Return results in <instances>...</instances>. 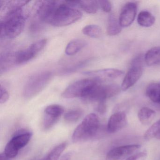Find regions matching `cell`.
I'll return each mask as SVG.
<instances>
[{"label":"cell","mask_w":160,"mask_h":160,"mask_svg":"<svg viewBox=\"0 0 160 160\" xmlns=\"http://www.w3.org/2000/svg\"><path fill=\"white\" fill-rule=\"evenodd\" d=\"M84 35L93 38H99L102 36V30L97 25H91L86 26L82 30Z\"/></svg>","instance_id":"obj_24"},{"label":"cell","mask_w":160,"mask_h":160,"mask_svg":"<svg viewBox=\"0 0 160 160\" xmlns=\"http://www.w3.org/2000/svg\"><path fill=\"white\" fill-rule=\"evenodd\" d=\"M160 133V119L153 123L145 132L144 138L149 140L156 137Z\"/></svg>","instance_id":"obj_25"},{"label":"cell","mask_w":160,"mask_h":160,"mask_svg":"<svg viewBox=\"0 0 160 160\" xmlns=\"http://www.w3.org/2000/svg\"><path fill=\"white\" fill-rule=\"evenodd\" d=\"M89 60H86L80 62L71 67H68L63 70L62 72V74H69L72 73L74 72H76L78 70L81 68H83L84 66H86L88 63Z\"/></svg>","instance_id":"obj_27"},{"label":"cell","mask_w":160,"mask_h":160,"mask_svg":"<svg viewBox=\"0 0 160 160\" xmlns=\"http://www.w3.org/2000/svg\"><path fill=\"white\" fill-rule=\"evenodd\" d=\"M139 145H125L110 150L106 155V160H125L140 149Z\"/></svg>","instance_id":"obj_10"},{"label":"cell","mask_w":160,"mask_h":160,"mask_svg":"<svg viewBox=\"0 0 160 160\" xmlns=\"http://www.w3.org/2000/svg\"><path fill=\"white\" fill-rule=\"evenodd\" d=\"M3 15L1 19V37L10 39L16 38L25 28L28 15L22 8L6 13Z\"/></svg>","instance_id":"obj_1"},{"label":"cell","mask_w":160,"mask_h":160,"mask_svg":"<svg viewBox=\"0 0 160 160\" xmlns=\"http://www.w3.org/2000/svg\"><path fill=\"white\" fill-rule=\"evenodd\" d=\"M97 110L101 114H104L106 110V102H99L97 106Z\"/></svg>","instance_id":"obj_31"},{"label":"cell","mask_w":160,"mask_h":160,"mask_svg":"<svg viewBox=\"0 0 160 160\" xmlns=\"http://www.w3.org/2000/svg\"><path fill=\"white\" fill-rule=\"evenodd\" d=\"M11 158L8 157L4 152L0 154V160H11Z\"/></svg>","instance_id":"obj_33"},{"label":"cell","mask_w":160,"mask_h":160,"mask_svg":"<svg viewBox=\"0 0 160 160\" xmlns=\"http://www.w3.org/2000/svg\"><path fill=\"white\" fill-rule=\"evenodd\" d=\"M99 6L102 8L103 12L106 13H109L112 10V4L109 1L107 0H102L98 1Z\"/></svg>","instance_id":"obj_30"},{"label":"cell","mask_w":160,"mask_h":160,"mask_svg":"<svg viewBox=\"0 0 160 160\" xmlns=\"http://www.w3.org/2000/svg\"><path fill=\"white\" fill-rule=\"evenodd\" d=\"M146 94L151 101L160 104V83L150 84L146 89Z\"/></svg>","instance_id":"obj_18"},{"label":"cell","mask_w":160,"mask_h":160,"mask_svg":"<svg viewBox=\"0 0 160 160\" xmlns=\"http://www.w3.org/2000/svg\"><path fill=\"white\" fill-rule=\"evenodd\" d=\"M100 83L94 78L80 79L68 86L62 92V96L65 99L80 97L83 98L88 91L95 84Z\"/></svg>","instance_id":"obj_6"},{"label":"cell","mask_w":160,"mask_h":160,"mask_svg":"<svg viewBox=\"0 0 160 160\" xmlns=\"http://www.w3.org/2000/svg\"><path fill=\"white\" fill-rule=\"evenodd\" d=\"M77 6L88 14H95L99 9L98 1H76Z\"/></svg>","instance_id":"obj_20"},{"label":"cell","mask_w":160,"mask_h":160,"mask_svg":"<svg viewBox=\"0 0 160 160\" xmlns=\"http://www.w3.org/2000/svg\"><path fill=\"white\" fill-rule=\"evenodd\" d=\"M83 112L80 109L71 110L64 115V118L68 122H74L77 121L82 117Z\"/></svg>","instance_id":"obj_26"},{"label":"cell","mask_w":160,"mask_h":160,"mask_svg":"<svg viewBox=\"0 0 160 160\" xmlns=\"http://www.w3.org/2000/svg\"><path fill=\"white\" fill-rule=\"evenodd\" d=\"M66 142H62L53 148L48 154L41 160H58L67 147Z\"/></svg>","instance_id":"obj_22"},{"label":"cell","mask_w":160,"mask_h":160,"mask_svg":"<svg viewBox=\"0 0 160 160\" xmlns=\"http://www.w3.org/2000/svg\"><path fill=\"white\" fill-rule=\"evenodd\" d=\"M52 77L53 73L48 71L38 73L31 77L24 87V97L29 99L36 96L46 87Z\"/></svg>","instance_id":"obj_4"},{"label":"cell","mask_w":160,"mask_h":160,"mask_svg":"<svg viewBox=\"0 0 160 160\" xmlns=\"http://www.w3.org/2000/svg\"><path fill=\"white\" fill-rule=\"evenodd\" d=\"M82 17V13L68 2L59 1L48 24L56 27L69 26L79 20Z\"/></svg>","instance_id":"obj_2"},{"label":"cell","mask_w":160,"mask_h":160,"mask_svg":"<svg viewBox=\"0 0 160 160\" xmlns=\"http://www.w3.org/2000/svg\"><path fill=\"white\" fill-rule=\"evenodd\" d=\"M45 115L54 118L59 119L64 112L63 107L60 105L52 104L47 107L45 109Z\"/></svg>","instance_id":"obj_23"},{"label":"cell","mask_w":160,"mask_h":160,"mask_svg":"<svg viewBox=\"0 0 160 160\" xmlns=\"http://www.w3.org/2000/svg\"><path fill=\"white\" fill-rule=\"evenodd\" d=\"M100 127L98 116L91 113L85 117L73 133L72 140L74 143L88 140L95 136Z\"/></svg>","instance_id":"obj_3"},{"label":"cell","mask_w":160,"mask_h":160,"mask_svg":"<svg viewBox=\"0 0 160 160\" xmlns=\"http://www.w3.org/2000/svg\"><path fill=\"white\" fill-rule=\"evenodd\" d=\"M87 45V42L81 39H76L70 42L67 44L65 52L68 56H72L78 53Z\"/></svg>","instance_id":"obj_16"},{"label":"cell","mask_w":160,"mask_h":160,"mask_svg":"<svg viewBox=\"0 0 160 160\" xmlns=\"http://www.w3.org/2000/svg\"><path fill=\"white\" fill-rule=\"evenodd\" d=\"M148 154L146 152H140L132 154L125 160H146Z\"/></svg>","instance_id":"obj_29"},{"label":"cell","mask_w":160,"mask_h":160,"mask_svg":"<svg viewBox=\"0 0 160 160\" xmlns=\"http://www.w3.org/2000/svg\"><path fill=\"white\" fill-rule=\"evenodd\" d=\"M123 73L124 72L121 70L112 68L88 71L83 73V74L91 77L100 82L113 80L121 76Z\"/></svg>","instance_id":"obj_11"},{"label":"cell","mask_w":160,"mask_h":160,"mask_svg":"<svg viewBox=\"0 0 160 160\" xmlns=\"http://www.w3.org/2000/svg\"><path fill=\"white\" fill-rule=\"evenodd\" d=\"M47 43V39H42L33 43L28 48L17 52L16 62L17 65L26 63L32 59L45 47Z\"/></svg>","instance_id":"obj_9"},{"label":"cell","mask_w":160,"mask_h":160,"mask_svg":"<svg viewBox=\"0 0 160 160\" xmlns=\"http://www.w3.org/2000/svg\"><path fill=\"white\" fill-rule=\"evenodd\" d=\"M122 31V27L119 20L114 15L111 14L108 17L107 32L110 36H115L119 34Z\"/></svg>","instance_id":"obj_19"},{"label":"cell","mask_w":160,"mask_h":160,"mask_svg":"<svg viewBox=\"0 0 160 160\" xmlns=\"http://www.w3.org/2000/svg\"><path fill=\"white\" fill-rule=\"evenodd\" d=\"M156 116L154 110L147 107L142 108L138 114V120L144 125H148L151 123Z\"/></svg>","instance_id":"obj_17"},{"label":"cell","mask_w":160,"mask_h":160,"mask_svg":"<svg viewBox=\"0 0 160 160\" xmlns=\"http://www.w3.org/2000/svg\"><path fill=\"white\" fill-rule=\"evenodd\" d=\"M120 88L116 84L102 85L100 83L93 85L82 98L86 102H106L108 98L118 94Z\"/></svg>","instance_id":"obj_5"},{"label":"cell","mask_w":160,"mask_h":160,"mask_svg":"<svg viewBox=\"0 0 160 160\" xmlns=\"http://www.w3.org/2000/svg\"><path fill=\"white\" fill-rule=\"evenodd\" d=\"M137 21L140 26L148 28L154 24L155 19V18L149 12L142 11L138 16Z\"/></svg>","instance_id":"obj_21"},{"label":"cell","mask_w":160,"mask_h":160,"mask_svg":"<svg viewBox=\"0 0 160 160\" xmlns=\"http://www.w3.org/2000/svg\"><path fill=\"white\" fill-rule=\"evenodd\" d=\"M72 154L71 152H67L62 155L60 158L59 160H70L72 157Z\"/></svg>","instance_id":"obj_32"},{"label":"cell","mask_w":160,"mask_h":160,"mask_svg":"<svg viewBox=\"0 0 160 160\" xmlns=\"http://www.w3.org/2000/svg\"><path fill=\"white\" fill-rule=\"evenodd\" d=\"M9 92L5 88V87L1 85L0 88V102L1 103H4L9 100Z\"/></svg>","instance_id":"obj_28"},{"label":"cell","mask_w":160,"mask_h":160,"mask_svg":"<svg viewBox=\"0 0 160 160\" xmlns=\"http://www.w3.org/2000/svg\"><path fill=\"white\" fill-rule=\"evenodd\" d=\"M16 65H17L16 53H8L1 56V73L7 72Z\"/></svg>","instance_id":"obj_14"},{"label":"cell","mask_w":160,"mask_h":160,"mask_svg":"<svg viewBox=\"0 0 160 160\" xmlns=\"http://www.w3.org/2000/svg\"><path fill=\"white\" fill-rule=\"evenodd\" d=\"M128 123L127 116L124 112H117L112 115L108 121V132L114 133L125 128Z\"/></svg>","instance_id":"obj_13"},{"label":"cell","mask_w":160,"mask_h":160,"mask_svg":"<svg viewBox=\"0 0 160 160\" xmlns=\"http://www.w3.org/2000/svg\"><path fill=\"white\" fill-rule=\"evenodd\" d=\"M137 5L133 2L125 4L120 14L119 22L122 28L129 27L133 22L136 16Z\"/></svg>","instance_id":"obj_12"},{"label":"cell","mask_w":160,"mask_h":160,"mask_svg":"<svg viewBox=\"0 0 160 160\" xmlns=\"http://www.w3.org/2000/svg\"><path fill=\"white\" fill-rule=\"evenodd\" d=\"M144 61L148 66L160 64V47L152 48L144 56Z\"/></svg>","instance_id":"obj_15"},{"label":"cell","mask_w":160,"mask_h":160,"mask_svg":"<svg viewBox=\"0 0 160 160\" xmlns=\"http://www.w3.org/2000/svg\"><path fill=\"white\" fill-rule=\"evenodd\" d=\"M156 138L158 139H159V140H160V133L159 134L157 135V136H156Z\"/></svg>","instance_id":"obj_34"},{"label":"cell","mask_w":160,"mask_h":160,"mask_svg":"<svg viewBox=\"0 0 160 160\" xmlns=\"http://www.w3.org/2000/svg\"><path fill=\"white\" fill-rule=\"evenodd\" d=\"M143 59L138 57L133 61L122 83L121 89L126 91L132 87L141 77L143 73Z\"/></svg>","instance_id":"obj_8"},{"label":"cell","mask_w":160,"mask_h":160,"mask_svg":"<svg viewBox=\"0 0 160 160\" xmlns=\"http://www.w3.org/2000/svg\"><path fill=\"white\" fill-rule=\"evenodd\" d=\"M32 136V133L31 132H20L7 143L4 153L11 159L14 158L17 156L19 151L28 144Z\"/></svg>","instance_id":"obj_7"}]
</instances>
